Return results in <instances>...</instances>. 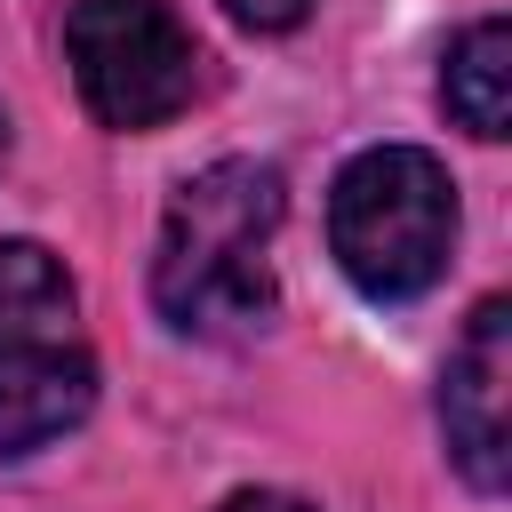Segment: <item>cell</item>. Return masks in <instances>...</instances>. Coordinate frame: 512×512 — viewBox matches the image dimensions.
<instances>
[{"mask_svg":"<svg viewBox=\"0 0 512 512\" xmlns=\"http://www.w3.org/2000/svg\"><path fill=\"white\" fill-rule=\"evenodd\" d=\"M328 248L344 280L376 304H408L448 272L456 184L424 144H368L328 192Z\"/></svg>","mask_w":512,"mask_h":512,"instance_id":"cell-3","label":"cell"},{"mask_svg":"<svg viewBox=\"0 0 512 512\" xmlns=\"http://www.w3.org/2000/svg\"><path fill=\"white\" fill-rule=\"evenodd\" d=\"M0 160H8V112H0Z\"/></svg>","mask_w":512,"mask_h":512,"instance_id":"cell-9","label":"cell"},{"mask_svg":"<svg viewBox=\"0 0 512 512\" xmlns=\"http://www.w3.org/2000/svg\"><path fill=\"white\" fill-rule=\"evenodd\" d=\"M64 64L80 104L120 136L176 120L200 88V48L168 0H80L64 16Z\"/></svg>","mask_w":512,"mask_h":512,"instance_id":"cell-4","label":"cell"},{"mask_svg":"<svg viewBox=\"0 0 512 512\" xmlns=\"http://www.w3.org/2000/svg\"><path fill=\"white\" fill-rule=\"evenodd\" d=\"M216 512H312L304 496H288V488H232Z\"/></svg>","mask_w":512,"mask_h":512,"instance_id":"cell-8","label":"cell"},{"mask_svg":"<svg viewBox=\"0 0 512 512\" xmlns=\"http://www.w3.org/2000/svg\"><path fill=\"white\" fill-rule=\"evenodd\" d=\"M96 408L80 288L40 240H0V456L64 440Z\"/></svg>","mask_w":512,"mask_h":512,"instance_id":"cell-2","label":"cell"},{"mask_svg":"<svg viewBox=\"0 0 512 512\" xmlns=\"http://www.w3.org/2000/svg\"><path fill=\"white\" fill-rule=\"evenodd\" d=\"M224 16L240 32H296L312 16V0H224Z\"/></svg>","mask_w":512,"mask_h":512,"instance_id":"cell-7","label":"cell"},{"mask_svg":"<svg viewBox=\"0 0 512 512\" xmlns=\"http://www.w3.org/2000/svg\"><path fill=\"white\" fill-rule=\"evenodd\" d=\"M440 96H448L456 128H472L480 144L512 136V24L504 16H480V24L456 32L448 72H440Z\"/></svg>","mask_w":512,"mask_h":512,"instance_id":"cell-6","label":"cell"},{"mask_svg":"<svg viewBox=\"0 0 512 512\" xmlns=\"http://www.w3.org/2000/svg\"><path fill=\"white\" fill-rule=\"evenodd\" d=\"M440 432H448L456 472L480 496H496L504 472H512V304L504 296H480L464 336H456V352H448Z\"/></svg>","mask_w":512,"mask_h":512,"instance_id":"cell-5","label":"cell"},{"mask_svg":"<svg viewBox=\"0 0 512 512\" xmlns=\"http://www.w3.org/2000/svg\"><path fill=\"white\" fill-rule=\"evenodd\" d=\"M280 168L272 160H208L168 192L152 248V304L176 336H248L272 320V232H280Z\"/></svg>","mask_w":512,"mask_h":512,"instance_id":"cell-1","label":"cell"}]
</instances>
